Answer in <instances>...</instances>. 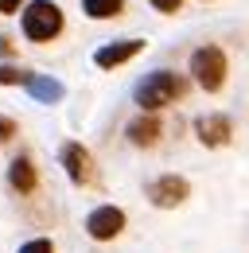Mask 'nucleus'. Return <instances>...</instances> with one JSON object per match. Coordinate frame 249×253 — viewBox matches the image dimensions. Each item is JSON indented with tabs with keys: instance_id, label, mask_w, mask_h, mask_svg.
Returning <instances> with one entry per match:
<instances>
[{
	"instance_id": "1",
	"label": "nucleus",
	"mask_w": 249,
	"mask_h": 253,
	"mask_svg": "<svg viewBox=\"0 0 249 253\" xmlns=\"http://www.w3.org/2000/svg\"><path fill=\"white\" fill-rule=\"evenodd\" d=\"M183 90H187V82L179 74H171V70H152V74H144V78L136 82L132 101H136L144 113H156V109L171 105L175 97H183Z\"/></svg>"
},
{
	"instance_id": "2",
	"label": "nucleus",
	"mask_w": 249,
	"mask_h": 253,
	"mask_svg": "<svg viewBox=\"0 0 249 253\" xmlns=\"http://www.w3.org/2000/svg\"><path fill=\"white\" fill-rule=\"evenodd\" d=\"M62 32V12L55 0H31L24 8V35L31 43H47Z\"/></svg>"
},
{
	"instance_id": "3",
	"label": "nucleus",
	"mask_w": 249,
	"mask_h": 253,
	"mask_svg": "<svg viewBox=\"0 0 249 253\" xmlns=\"http://www.w3.org/2000/svg\"><path fill=\"white\" fill-rule=\"evenodd\" d=\"M191 74H195V82H199L207 94L222 90V82H226V55H222V47L203 43V47L191 55Z\"/></svg>"
},
{
	"instance_id": "4",
	"label": "nucleus",
	"mask_w": 249,
	"mask_h": 253,
	"mask_svg": "<svg viewBox=\"0 0 249 253\" xmlns=\"http://www.w3.org/2000/svg\"><path fill=\"white\" fill-rule=\"evenodd\" d=\"M144 195H148V203L160 207V211H175V207H183L187 199H191V183H187L183 175L167 171V175H156L152 183L144 187Z\"/></svg>"
},
{
	"instance_id": "5",
	"label": "nucleus",
	"mask_w": 249,
	"mask_h": 253,
	"mask_svg": "<svg viewBox=\"0 0 249 253\" xmlns=\"http://www.w3.org/2000/svg\"><path fill=\"white\" fill-rule=\"evenodd\" d=\"M59 164L66 168V179H70L74 187H93V183H97V168H93V156H90V148H82L78 140L62 144V152H59Z\"/></svg>"
},
{
	"instance_id": "6",
	"label": "nucleus",
	"mask_w": 249,
	"mask_h": 253,
	"mask_svg": "<svg viewBox=\"0 0 249 253\" xmlns=\"http://www.w3.org/2000/svg\"><path fill=\"white\" fill-rule=\"evenodd\" d=\"M124 211L121 207H113V203H101V207H93L90 214H86V234H90L93 242H113V238H121L124 234Z\"/></svg>"
},
{
	"instance_id": "7",
	"label": "nucleus",
	"mask_w": 249,
	"mask_h": 253,
	"mask_svg": "<svg viewBox=\"0 0 249 253\" xmlns=\"http://www.w3.org/2000/svg\"><path fill=\"white\" fill-rule=\"evenodd\" d=\"M195 136H199V144H207V148H226L230 136H234V125H230L226 113H203V117L195 121Z\"/></svg>"
},
{
	"instance_id": "8",
	"label": "nucleus",
	"mask_w": 249,
	"mask_h": 253,
	"mask_svg": "<svg viewBox=\"0 0 249 253\" xmlns=\"http://www.w3.org/2000/svg\"><path fill=\"white\" fill-rule=\"evenodd\" d=\"M140 51H144V39H117V43L97 47V51H93V63L101 66V70H109V66L128 63V59H132V55H140Z\"/></svg>"
},
{
	"instance_id": "9",
	"label": "nucleus",
	"mask_w": 249,
	"mask_h": 253,
	"mask_svg": "<svg viewBox=\"0 0 249 253\" xmlns=\"http://www.w3.org/2000/svg\"><path fill=\"white\" fill-rule=\"evenodd\" d=\"M8 187L16 195H35L39 187V168L31 164V156H16L8 164Z\"/></svg>"
},
{
	"instance_id": "10",
	"label": "nucleus",
	"mask_w": 249,
	"mask_h": 253,
	"mask_svg": "<svg viewBox=\"0 0 249 253\" xmlns=\"http://www.w3.org/2000/svg\"><path fill=\"white\" fill-rule=\"evenodd\" d=\"M160 132H164V125H160L156 113H140V117H132L128 128H124V136H128L136 148H152V144H160Z\"/></svg>"
},
{
	"instance_id": "11",
	"label": "nucleus",
	"mask_w": 249,
	"mask_h": 253,
	"mask_svg": "<svg viewBox=\"0 0 249 253\" xmlns=\"http://www.w3.org/2000/svg\"><path fill=\"white\" fill-rule=\"evenodd\" d=\"M28 94L35 97V101H43V105H55V101H62V82L59 78H51V74H35L31 78V86H28Z\"/></svg>"
},
{
	"instance_id": "12",
	"label": "nucleus",
	"mask_w": 249,
	"mask_h": 253,
	"mask_svg": "<svg viewBox=\"0 0 249 253\" xmlns=\"http://www.w3.org/2000/svg\"><path fill=\"white\" fill-rule=\"evenodd\" d=\"M82 8H86V16L90 20H113V16H121V0H82Z\"/></svg>"
},
{
	"instance_id": "13",
	"label": "nucleus",
	"mask_w": 249,
	"mask_h": 253,
	"mask_svg": "<svg viewBox=\"0 0 249 253\" xmlns=\"http://www.w3.org/2000/svg\"><path fill=\"white\" fill-rule=\"evenodd\" d=\"M31 78H35V74H28V70L0 66V86H31Z\"/></svg>"
},
{
	"instance_id": "14",
	"label": "nucleus",
	"mask_w": 249,
	"mask_h": 253,
	"mask_svg": "<svg viewBox=\"0 0 249 253\" xmlns=\"http://www.w3.org/2000/svg\"><path fill=\"white\" fill-rule=\"evenodd\" d=\"M16 253H55V242H51V238H31V242H24Z\"/></svg>"
},
{
	"instance_id": "15",
	"label": "nucleus",
	"mask_w": 249,
	"mask_h": 253,
	"mask_svg": "<svg viewBox=\"0 0 249 253\" xmlns=\"http://www.w3.org/2000/svg\"><path fill=\"white\" fill-rule=\"evenodd\" d=\"M16 132H20V128H16V121H12V117H4V113H0V144H8V140H12V136H16Z\"/></svg>"
},
{
	"instance_id": "16",
	"label": "nucleus",
	"mask_w": 249,
	"mask_h": 253,
	"mask_svg": "<svg viewBox=\"0 0 249 253\" xmlns=\"http://www.w3.org/2000/svg\"><path fill=\"white\" fill-rule=\"evenodd\" d=\"M179 4H183V0H152L156 12H179Z\"/></svg>"
},
{
	"instance_id": "17",
	"label": "nucleus",
	"mask_w": 249,
	"mask_h": 253,
	"mask_svg": "<svg viewBox=\"0 0 249 253\" xmlns=\"http://www.w3.org/2000/svg\"><path fill=\"white\" fill-rule=\"evenodd\" d=\"M16 8H20V0H0V12H4V16H8V12H16Z\"/></svg>"
},
{
	"instance_id": "18",
	"label": "nucleus",
	"mask_w": 249,
	"mask_h": 253,
	"mask_svg": "<svg viewBox=\"0 0 249 253\" xmlns=\"http://www.w3.org/2000/svg\"><path fill=\"white\" fill-rule=\"evenodd\" d=\"M0 55H12V39H4V35H0Z\"/></svg>"
}]
</instances>
